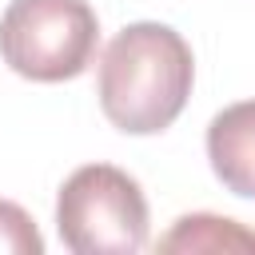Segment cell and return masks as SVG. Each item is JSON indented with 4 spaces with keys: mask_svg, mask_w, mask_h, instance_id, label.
Masks as SVG:
<instances>
[{
    "mask_svg": "<svg viewBox=\"0 0 255 255\" xmlns=\"http://www.w3.org/2000/svg\"><path fill=\"white\" fill-rule=\"evenodd\" d=\"M207 159L215 179L239 195L255 199V100L227 104L207 124Z\"/></svg>",
    "mask_w": 255,
    "mask_h": 255,
    "instance_id": "4",
    "label": "cell"
},
{
    "mask_svg": "<svg viewBox=\"0 0 255 255\" xmlns=\"http://www.w3.org/2000/svg\"><path fill=\"white\" fill-rule=\"evenodd\" d=\"M195 60L187 40L159 20L120 28L96 72V96L112 128L124 135H155L171 128L191 96Z\"/></svg>",
    "mask_w": 255,
    "mask_h": 255,
    "instance_id": "1",
    "label": "cell"
},
{
    "mask_svg": "<svg viewBox=\"0 0 255 255\" xmlns=\"http://www.w3.org/2000/svg\"><path fill=\"white\" fill-rule=\"evenodd\" d=\"M100 20L88 0H8L0 16L4 64L36 84H64L88 72Z\"/></svg>",
    "mask_w": 255,
    "mask_h": 255,
    "instance_id": "3",
    "label": "cell"
},
{
    "mask_svg": "<svg viewBox=\"0 0 255 255\" xmlns=\"http://www.w3.org/2000/svg\"><path fill=\"white\" fill-rule=\"evenodd\" d=\"M0 251H8V255H44V235L36 231V219L12 199H0Z\"/></svg>",
    "mask_w": 255,
    "mask_h": 255,
    "instance_id": "6",
    "label": "cell"
},
{
    "mask_svg": "<svg viewBox=\"0 0 255 255\" xmlns=\"http://www.w3.org/2000/svg\"><path fill=\"white\" fill-rule=\"evenodd\" d=\"M159 251L175 255H239V251H255V231L243 227L239 219H227V215H211V211H191V215H179L171 223L167 235H159L155 243Z\"/></svg>",
    "mask_w": 255,
    "mask_h": 255,
    "instance_id": "5",
    "label": "cell"
},
{
    "mask_svg": "<svg viewBox=\"0 0 255 255\" xmlns=\"http://www.w3.org/2000/svg\"><path fill=\"white\" fill-rule=\"evenodd\" d=\"M147 199L116 163L76 167L56 195V231L76 255H135L147 247Z\"/></svg>",
    "mask_w": 255,
    "mask_h": 255,
    "instance_id": "2",
    "label": "cell"
}]
</instances>
